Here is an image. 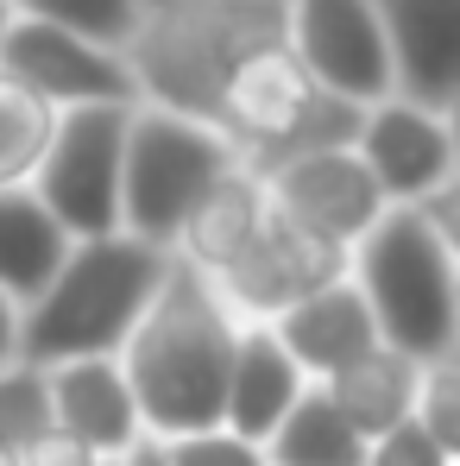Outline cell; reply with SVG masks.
<instances>
[{
	"mask_svg": "<svg viewBox=\"0 0 460 466\" xmlns=\"http://www.w3.org/2000/svg\"><path fill=\"white\" fill-rule=\"evenodd\" d=\"M233 340H240V321L221 309L215 284L170 252V271H164L158 297L133 321L127 347L114 353L133 403H139L146 441H177V435L221 429Z\"/></svg>",
	"mask_w": 460,
	"mask_h": 466,
	"instance_id": "obj_1",
	"label": "cell"
},
{
	"mask_svg": "<svg viewBox=\"0 0 460 466\" xmlns=\"http://www.w3.org/2000/svg\"><path fill=\"white\" fill-rule=\"evenodd\" d=\"M271 38H284V0H146L120 57L139 107L183 114L215 133L228 76Z\"/></svg>",
	"mask_w": 460,
	"mask_h": 466,
	"instance_id": "obj_2",
	"label": "cell"
},
{
	"mask_svg": "<svg viewBox=\"0 0 460 466\" xmlns=\"http://www.w3.org/2000/svg\"><path fill=\"white\" fill-rule=\"evenodd\" d=\"M170 271V252L133 233L77 239L57 278L19 309V366H70V360H114L146 315Z\"/></svg>",
	"mask_w": 460,
	"mask_h": 466,
	"instance_id": "obj_3",
	"label": "cell"
},
{
	"mask_svg": "<svg viewBox=\"0 0 460 466\" xmlns=\"http://www.w3.org/2000/svg\"><path fill=\"white\" fill-rule=\"evenodd\" d=\"M455 239L429 233L416 208H384L373 233L353 246V290L366 297L379 347L435 366L455 360L460 347V271H455Z\"/></svg>",
	"mask_w": 460,
	"mask_h": 466,
	"instance_id": "obj_4",
	"label": "cell"
},
{
	"mask_svg": "<svg viewBox=\"0 0 460 466\" xmlns=\"http://www.w3.org/2000/svg\"><path fill=\"white\" fill-rule=\"evenodd\" d=\"M233 164L240 152L221 133H209L183 114H164V107H133L127 152H120V233L170 252L196 196Z\"/></svg>",
	"mask_w": 460,
	"mask_h": 466,
	"instance_id": "obj_5",
	"label": "cell"
},
{
	"mask_svg": "<svg viewBox=\"0 0 460 466\" xmlns=\"http://www.w3.org/2000/svg\"><path fill=\"white\" fill-rule=\"evenodd\" d=\"M133 107L101 101V107H64L51 120V146L26 189L45 202V215L70 239L120 233V152H127Z\"/></svg>",
	"mask_w": 460,
	"mask_h": 466,
	"instance_id": "obj_6",
	"label": "cell"
},
{
	"mask_svg": "<svg viewBox=\"0 0 460 466\" xmlns=\"http://www.w3.org/2000/svg\"><path fill=\"white\" fill-rule=\"evenodd\" d=\"M284 38L322 95L347 107H379L397 95L373 0H284Z\"/></svg>",
	"mask_w": 460,
	"mask_h": 466,
	"instance_id": "obj_7",
	"label": "cell"
},
{
	"mask_svg": "<svg viewBox=\"0 0 460 466\" xmlns=\"http://www.w3.org/2000/svg\"><path fill=\"white\" fill-rule=\"evenodd\" d=\"M0 76H13L26 95H38L45 107H133L139 88L127 76V57L120 51H101L77 32H57L45 19H26L13 13L6 32H0Z\"/></svg>",
	"mask_w": 460,
	"mask_h": 466,
	"instance_id": "obj_8",
	"label": "cell"
},
{
	"mask_svg": "<svg viewBox=\"0 0 460 466\" xmlns=\"http://www.w3.org/2000/svg\"><path fill=\"white\" fill-rule=\"evenodd\" d=\"M353 157L379 183L384 208H416L423 196L455 183V114H435V107L391 95L360 114Z\"/></svg>",
	"mask_w": 460,
	"mask_h": 466,
	"instance_id": "obj_9",
	"label": "cell"
},
{
	"mask_svg": "<svg viewBox=\"0 0 460 466\" xmlns=\"http://www.w3.org/2000/svg\"><path fill=\"white\" fill-rule=\"evenodd\" d=\"M259 189L278 215H291L297 228L322 233L334 246H360L373 221L384 215L379 183L366 177V164L353 157V146H328V152H297L271 170H259Z\"/></svg>",
	"mask_w": 460,
	"mask_h": 466,
	"instance_id": "obj_10",
	"label": "cell"
},
{
	"mask_svg": "<svg viewBox=\"0 0 460 466\" xmlns=\"http://www.w3.org/2000/svg\"><path fill=\"white\" fill-rule=\"evenodd\" d=\"M391 57V88L416 107L455 114L460 101V0H373Z\"/></svg>",
	"mask_w": 460,
	"mask_h": 466,
	"instance_id": "obj_11",
	"label": "cell"
},
{
	"mask_svg": "<svg viewBox=\"0 0 460 466\" xmlns=\"http://www.w3.org/2000/svg\"><path fill=\"white\" fill-rule=\"evenodd\" d=\"M271 340L284 347V360L303 372V385H322L334 379L347 360L373 353L379 347V328H373V309L366 297L353 290V278L328 284V290H309L291 309L271 321Z\"/></svg>",
	"mask_w": 460,
	"mask_h": 466,
	"instance_id": "obj_12",
	"label": "cell"
},
{
	"mask_svg": "<svg viewBox=\"0 0 460 466\" xmlns=\"http://www.w3.org/2000/svg\"><path fill=\"white\" fill-rule=\"evenodd\" d=\"M51 390V422L70 429L77 441H88L101 461H120L146 441L139 429V403L127 390L120 360H70V366H51L45 372Z\"/></svg>",
	"mask_w": 460,
	"mask_h": 466,
	"instance_id": "obj_13",
	"label": "cell"
},
{
	"mask_svg": "<svg viewBox=\"0 0 460 466\" xmlns=\"http://www.w3.org/2000/svg\"><path fill=\"white\" fill-rule=\"evenodd\" d=\"M259 221H265V189H259V177H252L246 164H233V170H221V177L196 196V208L183 215L170 252H177L189 271L215 278V271H228L233 258L259 239Z\"/></svg>",
	"mask_w": 460,
	"mask_h": 466,
	"instance_id": "obj_14",
	"label": "cell"
},
{
	"mask_svg": "<svg viewBox=\"0 0 460 466\" xmlns=\"http://www.w3.org/2000/svg\"><path fill=\"white\" fill-rule=\"evenodd\" d=\"M303 397V372L284 360V347L271 340V328H240L228 366V397H221V429L265 448V435L284 422V410Z\"/></svg>",
	"mask_w": 460,
	"mask_h": 466,
	"instance_id": "obj_15",
	"label": "cell"
},
{
	"mask_svg": "<svg viewBox=\"0 0 460 466\" xmlns=\"http://www.w3.org/2000/svg\"><path fill=\"white\" fill-rule=\"evenodd\" d=\"M416 379H423L416 360H404V353H391V347H373V353L347 360L334 379H322V397L341 410V422H347L360 441H379L397 422H410Z\"/></svg>",
	"mask_w": 460,
	"mask_h": 466,
	"instance_id": "obj_16",
	"label": "cell"
},
{
	"mask_svg": "<svg viewBox=\"0 0 460 466\" xmlns=\"http://www.w3.org/2000/svg\"><path fill=\"white\" fill-rule=\"evenodd\" d=\"M77 239L45 215V202L32 189H0V297L13 309H26L64 265Z\"/></svg>",
	"mask_w": 460,
	"mask_h": 466,
	"instance_id": "obj_17",
	"label": "cell"
},
{
	"mask_svg": "<svg viewBox=\"0 0 460 466\" xmlns=\"http://www.w3.org/2000/svg\"><path fill=\"white\" fill-rule=\"evenodd\" d=\"M265 466H366V441L341 422L322 385H303L284 422L265 435Z\"/></svg>",
	"mask_w": 460,
	"mask_h": 466,
	"instance_id": "obj_18",
	"label": "cell"
},
{
	"mask_svg": "<svg viewBox=\"0 0 460 466\" xmlns=\"http://www.w3.org/2000/svg\"><path fill=\"white\" fill-rule=\"evenodd\" d=\"M259 239H265V252L278 258V271L291 278V290H297V297L341 284V278H347V265H353V252H347V246H334V239H322V233L297 228V221H291V215H278L271 202H265Z\"/></svg>",
	"mask_w": 460,
	"mask_h": 466,
	"instance_id": "obj_19",
	"label": "cell"
},
{
	"mask_svg": "<svg viewBox=\"0 0 460 466\" xmlns=\"http://www.w3.org/2000/svg\"><path fill=\"white\" fill-rule=\"evenodd\" d=\"M51 120H57V107H45L13 76H0V189H26L32 183L38 157L51 146Z\"/></svg>",
	"mask_w": 460,
	"mask_h": 466,
	"instance_id": "obj_20",
	"label": "cell"
},
{
	"mask_svg": "<svg viewBox=\"0 0 460 466\" xmlns=\"http://www.w3.org/2000/svg\"><path fill=\"white\" fill-rule=\"evenodd\" d=\"M6 6L26 13V19H45L57 32H77V38L101 45V51H127L146 0H6Z\"/></svg>",
	"mask_w": 460,
	"mask_h": 466,
	"instance_id": "obj_21",
	"label": "cell"
},
{
	"mask_svg": "<svg viewBox=\"0 0 460 466\" xmlns=\"http://www.w3.org/2000/svg\"><path fill=\"white\" fill-rule=\"evenodd\" d=\"M38 429H51V390L38 366H0V448L19 454Z\"/></svg>",
	"mask_w": 460,
	"mask_h": 466,
	"instance_id": "obj_22",
	"label": "cell"
},
{
	"mask_svg": "<svg viewBox=\"0 0 460 466\" xmlns=\"http://www.w3.org/2000/svg\"><path fill=\"white\" fill-rule=\"evenodd\" d=\"M410 422H416L435 448L460 454V360H435V366H423V379H416V403H410Z\"/></svg>",
	"mask_w": 460,
	"mask_h": 466,
	"instance_id": "obj_23",
	"label": "cell"
},
{
	"mask_svg": "<svg viewBox=\"0 0 460 466\" xmlns=\"http://www.w3.org/2000/svg\"><path fill=\"white\" fill-rule=\"evenodd\" d=\"M164 461L170 466H265V448L240 441V435H228V429H202V435L164 441Z\"/></svg>",
	"mask_w": 460,
	"mask_h": 466,
	"instance_id": "obj_24",
	"label": "cell"
},
{
	"mask_svg": "<svg viewBox=\"0 0 460 466\" xmlns=\"http://www.w3.org/2000/svg\"><path fill=\"white\" fill-rule=\"evenodd\" d=\"M366 466H455V454H448V448H435L416 422H397L391 435L366 441Z\"/></svg>",
	"mask_w": 460,
	"mask_h": 466,
	"instance_id": "obj_25",
	"label": "cell"
},
{
	"mask_svg": "<svg viewBox=\"0 0 460 466\" xmlns=\"http://www.w3.org/2000/svg\"><path fill=\"white\" fill-rule=\"evenodd\" d=\"M19 466H101V454L88 448V441H77L70 429H38L26 448H19Z\"/></svg>",
	"mask_w": 460,
	"mask_h": 466,
	"instance_id": "obj_26",
	"label": "cell"
},
{
	"mask_svg": "<svg viewBox=\"0 0 460 466\" xmlns=\"http://www.w3.org/2000/svg\"><path fill=\"white\" fill-rule=\"evenodd\" d=\"M19 360V309L0 297V366H13Z\"/></svg>",
	"mask_w": 460,
	"mask_h": 466,
	"instance_id": "obj_27",
	"label": "cell"
},
{
	"mask_svg": "<svg viewBox=\"0 0 460 466\" xmlns=\"http://www.w3.org/2000/svg\"><path fill=\"white\" fill-rule=\"evenodd\" d=\"M120 461H127V466H170V461H164V441H139V448L120 454Z\"/></svg>",
	"mask_w": 460,
	"mask_h": 466,
	"instance_id": "obj_28",
	"label": "cell"
},
{
	"mask_svg": "<svg viewBox=\"0 0 460 466\" xmlns=\"http://www.w3.org/2000/svg\"><path fill=\"white\" fill-rule=\"evenodd\" d=\"M6 19H13V6H6V0H0V32H6Z\"/></svg>",
	"mask_w": 460,
	"mask_h": 466,
	"instance_id": "obj_29",
	"label": "cell"
},
{
	"mask_svg": "<svg viewBox=\"0 0 460 466\" xmlns=\"http://www.w3.org/2000/svg\"><path fill=\"white\" fill-rule=\"evenodd\" d=\"M0 466H19V454H6V448H0Z\"/></svg>",
	"mask_w": 460,
	"mask_h": 466,
	"instance_id": "obj_30",
	"label": "cell"
},
{
	"mask_svg": "<svg viewBox=\"0 0 460 466\" xmlns=\"http://www.w3.org/2000/svg\"><path fill=\"white\" fill-rule=\"evenodd\" d=\"M101 466H127V461H101Z\"/></svg>",
	"mask_w": 460,
	"mask_h": 466,
	"instance_id": "obj_31",
	"label": "cell"
}]
</instances>
